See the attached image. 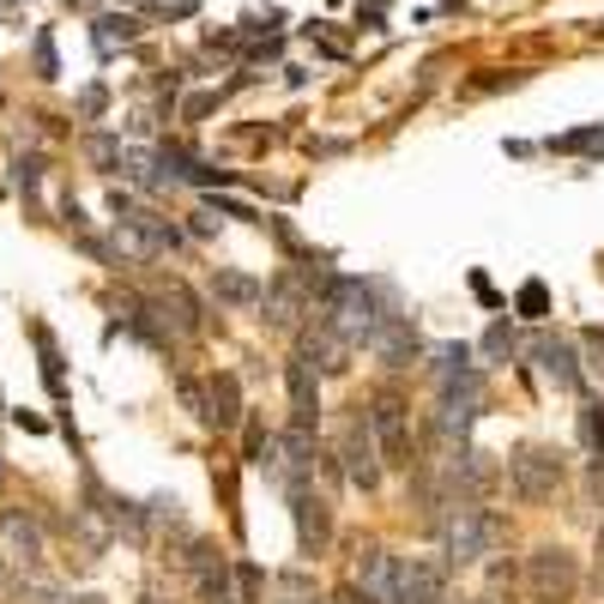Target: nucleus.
<instances>
[{"mask_svg":"<svg viewBox=\"0 0 604 604\" xmlns=\"http://www.w3.org/2000/svg\"><path fill=\"white\" fill-rule=\"evenodd\" d=\"M315 315H321V327H327L345 351H357V345L375 339V327H382L394 309H382V302H375V290H369L363 278H333V285L321 290Z\"/></svg>","mask_w":604,"mask_h":604,"instance_id":"obj_1","label":"nucleus"},{"mask_svg":"<svg viewBox=\"0 0 604 604\" xmlns=\"http://www.w3.org/2000/svg\"><path fill=\"white\" fill-rule=\"evenodd\" d=\"M435 526H442V551L454 568L478 563V556H490L508 539V520H502L496 508H478V502H447V514Z\"/></svg>","mask_w":604,"mask_h":604,"instance_id":"obj_2","label":"nucleus"},{"mask_svg":"<svg viewBox=\"0 0 604 604\" xmlns=\"http://www.w3.org/2000/svg\"><path fill=\"white\" fill-rule=\"evenodd\" d=\"M568 478V454L563 447H520L508 460V484L520 502H551Z\"/></svg>","mask_w":604,"mask_h":604,"instance_id":"obj_3","label":"nucleus"},{"mask_svg":"<svg viewBox=\"0 0 604 604\" xmlns=\"http://www.w3.org/2000/svg\"><path fill=\"white\" fill-rule=\"evenodd\" d=\"M369 418V435L382 447V466H399L411 472V406L399 394H375V406L363 411Z\"/></svg>","mask_w":604,"mask_h":604,"instance_id":"obj_4","label":"nucleus"},{"mask_svg":"<svg viewBox=\"0 0 604 604\" xmlns=\"http://www.w3.org/2000/svg\"><path fill=\"white\" fill-rule=\"evenodd\" d=\"M526 587L539 604H568L580 587V563L563 551V544H544V551L526 556Z\"/></svg>","mask_w":604,"mask_h":604,"instance_id":"obj_5","label":"nucleus"},{"mask_svg":"<svg viewBox=\"0 0 604 604\" xmlns=\"http://www.w3.org/2000/svg\"><path fill=\"white\" fill-rule=\"evenodd\" d=\"M188 568H194V587H200V599H206V604H249V599H242L237 568H230V556H224L212 539L188 544Z\"/></svg>","mask_w":604,"mask_h":604,"instance_id":"obj_6","label":"nucleus"},{"mask_svg":"<svg viewBox=\"0 0 604 604\" xmlns=\"http://www.w3.org/2000/svg\"><path fill=\"white\" fill-rule=\"evenodd\" d=\"M261 309H266V327L297 333L302 315H315V285H309L302 273H278L273 290H261Z\"/></svg>","mask_w":604,"mask_h":604,"instance_id":"obj_7","label":"nucleus"},{"mask_svg":"<svg viewBox=\"0 0 604 604\" xmlns=\"http://www.w3.org/2000/svg\"><path fill=\"white\" fill-rule=\"evenodd\" d=\"M339 460H345V484L351 490H375L382 484V447H375V435H369V418H351L339 435Z\"/></svg>","mask_w":604,"mask_h":604,"instance_id":"obj_8","label":"nucleus"},{"mask_svg":"<svg viewBox=\"0 0 604 604\" xmlns=\"http://www.w3.org/2000/svg\"><path fill=\"white\" fill-rule=\"evenodd\" d=\"M285 387H290V423L297 430H315V418H321V375H315V363H309V351H290V363H285Z\"/></svg>","mask_w":604,"mask_h":604,"instance_id":"obj_9","label":"nucleus"},{"mask_svg":"<svg viewBox=\"0 0 604 604\" xmlns=\"http://www.w3.org/2000/svg\"><path fill=\"white\" fill-rule=\"evenodd\" d=\"M532 363H539V375L556 387V394H575L580 387V363H575V345L563 339V333H532Z\"/></svg>","mask_w":604,"mask_h":604,"instance_id":"obj_10","label":"nucleus"},{"mask_svg":"<svg viewBox=\"0 0 604 604\" xmlns=\"http://www.w3.org/2000/svg\"><path fill=\"white\" fill-rule=\"evenodd\" d=\"M290 514H297V544L302 556H321L333 544V508L315 490H290Z\"/></svg>","mask_w":604,"mask_h":604,"instance_id":"obj_11","label":"nucleus"},{"mask_svg":"<svg viewBox=\"0 0 604 604\" xmlns=\"http://www.w3.org/2000/svg\"><path fill=\"white\" fill-rule=\"evenodd\" d=\"M394 580H399V556L375 551V544H369V551L357 556V568H351V587L363 592V604H387L394 599Z\"/></svg>","mask_w":604,"mask_h":604,"instance_id":"obj_12","label":"nucleus"},{"mask_svg":"<svg viewBox=\"0 0 604 604\" xmlns=\"http://www.w3.org/2000/svg\"><path fill=\"white\" fill-rule=\"evenodd\" d=\"M0 544H7V556H13L19 568H37L43 563V526L31 520V514H19V508L0 514Z\"/></svg>","mask_w":604,"mask_h":604,"instance_id":"obj_13","label":"nucleus"},{"mask_svg":"<svg viewBox=\"0 0 604 604\" xmlns=\"http://www.w3.org/2000/svg\"><path fill=\"white\" fill-rule=\"evenodd\" d=\"M206 423L212 430H237L242 423V382L230 369H212L206 375Z\"/></svg>","mask_w":604,"mask_h":604,"instance_id":"obj_14","label":"nucleus"},{"mask_svg":"<svg viewBox=\"0 0 604 604\" xmlns=\"http://www.w3.org/2000/svg\"><path fill=\"white\" fill-rule=\"evenodd\" d=\"M369 351L382 357L387 369H411V357H418L423 345H418V333H411L406 315H387L382 327H375V339H369Z\"/></svg>","mask_w":604,"mask_h":604,"instance_id":"obj_15","label":"nucleus"},{"mask_svg":"<svg viewBox=\"0 0 604 604\" xmlns=\"http://www.w3.org/2000/svg\"><path fill=\"white\" fill-rule=\"evenodd\" d=\"M442 599V568L435 563H399V580H394V599L387 604H435Z\"/></svg>","mask_w":604,"mask_h":604,"instance_id":"obj_16","label":"nucleus"},{"mask_svg":"<svg viewBox=\"0 0 604 604\" xmlns=\"http://www.w3.org/2000/svg\"><path fill=\"white\" fill-rule=\"evenodd\" d=\"M261 278H249V273H237V266H218L212 273V297L218 302H230V309H261Z\"/></svg>","mask_w":604,"mask_h":604,"instance_id":"obj_17","label":"nucleus"},{"mask_svg":"<svg viewBox=\"0 0 604 604\" xmlns=\"http://www.w3.org/2000/svg\"><path fill=\"white\" fill-rule=\"evenodd\" d=\"M580 442H587L592 460H604V399H599V406L580 411Z\"/></svg>","mask_w":604,"mask_h":604,"instance_id":"obj_18","label":"nucleus"},{"mask_svg":"<svg viewBox=\"0 0 604 604\" xmlns=\"http://www.w3.org/2000/svg\"><path fill=\"white\" fill-rule=\"evenodd\" d=\"M133 31H140V19H97V55H109V49H116V37L128 43Z\"/></svg>","mask_w":604,"mask_h":604,"instance_id":"obj_19","label":"nucleus"},{"mask_svg":"<svg viewBox=\"0 0 604 604\" xmlns=\"http://www.w3.org/2000/svg\"><path fill=\"white\" fill-rule=\"evenodd\" d=\"M278 599H285V604H309V599H315V580H309V575H278Z\"/></svg>","mask_w":604,"mask_h":604,"instance_id":"obj_20","label":"nucleus"},{"mask_svg":"<svg viewBox=\"0 0 604 604\" xmlns=\"http://www.w3.org/2000/svg\"><path fill=\"white\" fill-rule=\"evenodd\" d=\"M544 309H551V290H544V285H520V315L544 321Z\"/></svg>","mask_w":604,"mask_h":604,"instance_id":"obj_21","label":"nucleus"},{"mask_svg":"<svg viewBox=\"0 0 604 604\" xmlns=\"http://www.w3.org/2000/svg\"><path fill=\"white\" fill-rule=\"evenodd\" d=\"M514 345H520V339H514L508 321H496V327L484 333V357H514Z\"/></svg>","mask_w":604,"mask_h":604,"instance_id":"obj_22","label":"nucleus"},{"mask_svg":"<svg viewBox=\"0 0 604 604\" xmlns=\"http://www.w3.org/2000/svg\"><path fill=\"white\" fill-rule=\"evenodd\" d=\"M580 345H587L592 369H599V375H604V327H592V333H587V339H580Z\"/></svg>","mask_w":604,"mask_h":604,"instance_id":"obj_23","label":"nucleus"},{"mask_svg":"<svg viewBox=\"0 0 604 604\" xmlns=\"http://www.w3.org/2000/svg\"><path fill=\"white\" fill-rule=\"evenodd\" d=\"M43 182V158H19V188H37Z\"/></svg>","mask_w":604,"mask_h":604,"instance_id":"obj_24","label":"nucleus"},{"mask_svg":"<svg viewBox=\"0 0 604 604\" xmlns=\"http://www.w3.org/2000/svg\"><path fill=\"white\" fill-rule=\"evenodd\" d=\"M587 490H592V502H604V460H592V472H587Z\"/></svg>","mask_w":604,"mask_h":604,"instance_id":"obj_25","label":"nucleus"},{"mask_svg":"<svg viewBox=\"0 0 604 604\" xmlns=\"http://www.w3.org/2000/svg\"><path fill=\"white\" fill-rule=\"evenodd\" d=\"M592 556H599V575H604V526H599V539H592Z\"/></svg>","mask_w":604,"mask_h":604,"instance_id":"obj_26","label":"nucleus"},{"mask_svg":"<svg viewBox=\"0 0 604 604\" xmlns=\"http://www.w3.org/2000/svg\"><path fill=\"white\" fill-rule=\"evenodd\" d=\"M140 604H164V599H140Z\"/></svg>","mask_w":604,"mask_h":604,"instance_id":"obj_27","label":"nucleus"},{"mask_svg":"<svg viewBox=\"0 0 604 604\" xmlns=\"http://www.w3.org/2000/svg\"><path fill=\"white\" fill-rule=\"evenodd\" d=\"M309 604H327V599H309Z\"/></svg>","mask_w":604,"mask_h":604,"instance_id":"obj_28","label":"nucleus"},{"mask_svg":"<svg viewBox=\"0 0 604 604\" xmlns=\"http://www.w3.org/2000/svg\"><path fill=\"white\" fill-rule=\"evenodd\" d=\"M0 575H7V568H0Z\"/></svg>","mask_w":604,"mask_h":604,"instance_id":"obj_29","label":"nucleus"}]
</instances>
